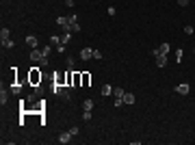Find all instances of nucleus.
<instances>
[{"label": "nucleus", "mask_w": 195, "mask_h": 145, "mask_svg": "<svg viewBox=\"0 0 195 145\" xmlns=\"http://www.w3.org/2000/svg\"><path fill=\"white\" fill-rule=\"evenodd\" d=\"M137 98H134V93H124V104H134Z\"/></svg>", "instance_id": "obj_14"}, {"label": "nucleus", "mask_w": 195, "mask_h": 145, "mask_svg": "<svg viewBox=\"0 0 195 145\" xmlns=\"http://www.w3.org/2000/svg\"><path fill=\"white\" fill-rule=\"evenodd\" d=\"M63 2H65V7H74L76 0H63Z\"/></svg>", "instance_id": "obj_33"}, {"label": "nucleus", "mask_w": 195, "mask_h": 145, "mask_svg": "<svg viewBox=\"0 0 195 145\" xmlns=\"http://www.w3.org/2000/svg\"><path fill=\"white\" fill-rule=\"evenodd\" d=\"M13 45H15V41H13V39H7V41L2 43V48H7V50H11Z\"/></svg>", "instance_id": "obj_24"}, {"label": "nucleus", "mask_w": 195, "mask_h": 145, "mask_svg": "<svg viewBox=\"0 0 195 145\" xmlns=\"http://www.w3.org/2000/svg\"><path fill=\"white\" fill-rule=\"evenodd\" d=\"M83 119H85V121H91V111H85L83 113Z\"/></svg>", "instance_id": "obj_28"}, {"label": "nucleus", "mask_w": 195, "mask_h": 145, "mask_svg": "<svg viewBox=\"0 0 195 145\" xmlns=\"http://www.w3.org/2000/svg\"><path fill=\"white\" fill-rule=\"evenodd\" d=\"M93 59H95V61H102V52H100V50H93Z\"/></svg>", "instance_id": "obj_27"}, {"label": "nucleus", "mask_w": 195, "mask_h": 145, "mask_svg": "<svg viewBox=\"0 0 195 145\" xmlns=\"http://www.w3.org/2000/svg\"><path fill=\"white\" fill-rule=\"evenodd\" d=\"M113 89H115V87H111V85H104V87L100 89V93L104 95V98H109V95H113Z\"/></svg>", "instance_id": "obj_12"}, {"label": "nucleus", "mask_w": 195, "mask_h": 145, "mask_svg": "<svg viewBox=\"0 0 195 145\" xmlns=\"http://www.w3.org/2000/svg\"><path fill=\"white\" fill-rule=\"evenodd\" d=\"M41 78H43V74L39 71V67H31V69H28V82H31L33 87L41 85Z\"/></svg>", "instance_id": "obj_1"}, {"label": "nucleus", "mask_w": 195, "mask_h": 145, "mask_svg": "<svg viewBox=\"0 0 195 145\" xmlns=\"http://www.w3.org/2000/svg\"><path fill=\"white\" fill-rule=\"evenodd\" d=\"M72 139H74V136L69 134V130H67V132H61V134H59V143H63V145H65V143H69Z\"/></svg>", "instance_id": "obj_9"}, {"label": "nucleus", "mask_w": 195, "mask_h": 145, "mask_svg": "<svg viewBox=\"0 0 195 145\" xmlns=\"http://www.w3.org/2000/svg\"><path fill=\"white\" fill-rule=\"evenodd\" d=\"M80 76H83V87H89L91 85V74L89 71H80Z\"/></svg>", "instance_id": "obj_11"}, {"label": "nucleus", "mask_w": 195, "mask_h": 145, "mask_svg": "<svg viewBox=\"0 0 195 145\" xmlns=\"http://www.w3.org/2000/svg\"><path fill=\"white\" fill-rule=\"evenodd\" d=\"M113 106H117V108H119V106H124V98H115Z\"/></svg>", "instance_id": "obj_26"}, {"label": "nucleus", "mask_w": 195, "mask_h": 145, "mask_svg": "<svg viewBox=\"0 0 195 145\" xmlns=\"http://www.w3.org/2000/svg\"><path fill=\"white\" fill-rule=\"evenodd\" d=\"M50 45H61V35H52L50 37Z\"/></svg>", "instance_id": "obj_20"}, {"label": "nucleus", "mask_w": 195, "mask_h": 145, "mask_svg": "<svg viewBox=\"0 0 195 145\" xmlns=\"http://www.w3.org/2000/svg\"><path fill=\"white\" fill-rule=\"evenodd\" d=\"M76 87H83V76H80V71H74V89Z\"/></svg>", "instance_id": "obj_15"}, {"label": "nucleus", "mask_w": 195, "mask_h": 145, "mask_svg": "<svg viewBox=\"0 0 195 145\" xmlns=\"http://www.w3.org/2000/svg\"><path fill=\"white\" fill-rule=\"evenodd\" d=\"M50 52H52V45H50V43L41 48V54H43V56H50Z\"/></svg>", "instance_id": "obj_21"}, {"label": "nucleus", "mask_w": 195, "mask_h": 145, "mask_svg": "<svg viewBox=\"0 0 195 145\" xmlns=\"http://www.w3.org/2000/svg\"><path fill=\"white\" fill-rule=\"evenodd\" d=\"M124 93H126V91L121 89V87H115V89H113V95H115V98H124Z\"/></svg>", "instance_id": "obj_19"}, {"label": "nucleus", "mask_w": 195, "mask_h": 145, "mask_svg": "<svg viewBox=\"0 0 195 145\" xmlns=\"http://www.w3.org/2000/svg\"><path fill=\"white\" fill-rule=\"evenodd\" d=\"M182 61V50H176V63Z\"/></svg>", "instance_id": "obj_30"}, {"label": "nucleus", "mask_w": 195, "mask_h": 145, "mask_svg": "<svg viewBox=\"0 0 195 145\" xmlns=\"http://www.w3.org/2000/svg\"><path fill=\"white\" fill-rule=\"evenodd\" d=\"M83 106H85V111H93V100H85Z\"/></svg>", "instance_id": "obj_23"}, {"label": "nucleus", "mask_w": 195, "mask_h": 145, "mask_svg": "<svg viewBox=\"0 0 195 145\" xmlns=\"http://www.w3.org/2000/svg\"><path fill=\"white\" fill-rule=\"evenodd\" d=\"M24 41H26V45H28V48H37V43H39L37 35H26V39H24Z\"/></svg>", "instance_id": "obj_6"}, {"label": "nucleus", "mask_w": 195, "mask_h": 145, "mask_svg": "<svg viewBox=\"0 0 195 145\" xmlns=\"http://www.w3.org/2000/svg\"><path fill=\"white\" fill-rule=\"evenodd\" d=\"M78 56H80V61H89V59H93V50L91 48H83Z\"/></svg>", "instance_id": "obj_4"}, {"label": "nucleus", "mask_w": 195, "mask_h": 145, "mask_svg": "<svg viewBox=\"0 0 195 145\" xmlns=\"http://www.w3.org/2000/svg\"><path fill=\"white\" fill-rule=\"evenodd\" d=\"M152 54H154L156 65H158V67H165V65H167V54H160L158 50H152Z\"/></svg>", "instance_id": "obj_2"}, {"label": "nucleus", "mask_w": 195, "mask_h": 145, "mask_svg": "<svg viewBox=\"0 0 195 145\" xmlns=\"http://www.w3.org/2000/svg\"><path fill=\"white\" fill-rule=\"evenodd\" d=\"M57 24H59L63 31H69V20H67V15H59L57 17Z\"/></svg>", "instance_id": "obj_3"}, {"label": "nucleus", "mask_w": 195, "mask_h": 145, "mask_svg": "<svg viewBox=\"0 0 195 145\" xmlns=\"http://www.w3.org/2000/svg\"><path fill=\"white\" fill-rule=\"evenodd\" d=\"M7 39H11V31H9V28H2V31H0V41L5 43Z\"/></svg>", "instance_id": "obj_13"}, {"label": "nucleus", "mask_w": 195, "mask_h": 145, "mask_svg": "<svg viewBox=\"0 0 195 145\" xmlns=\"http://www.w3.org/2000/svg\"><path fill=\"white\" fill-rule=\"evenodd\" d=\"M11 93L20 95V82H13V85H11Z\"/></svg>", "instance_id": "obj_25"}, {"label": "nucleus", "mask_w": 195, "mask_h": 145, "mask_svg": "<svg viewBox=\"0 0 195 145\" xmlns=\"http://www.w3.org/2000/svg\"><path fill=\"white\" fill-rule=\"evenodd\" d=\"M193 52H195V48H193Z\"/></svg>", "instance_id": "obj_34"}, {"label": "nucleus", "mask_w": 195, "mask_h": 145, "mask_svg": "<svg viewBox=\"0 0 195 145\" xmlns=\"http://www.w3.org/2000/svg\"><path fill=\"white\" fill-rule=\"evenodd\" d=\"M184 33H186V35H193V26H191V24H186V26H184Z\"/></svg>", "instance_id": "obj_29"}, {"label": "nucleus", "mask_w": 195, "mask_h": 145, "mask_svg": "<svg viewBox=\"0 0 195 145\" xmlns=\"http://www.w3.org/2000/svg\"><path fill=\"white\" fill-rule=\"evenodd\" d=\"M189 2H191V0H178V7H186Z\"/></svg>", "instance_id": "obj_32"}, {"label": "nucleus", "mask_w": 195, "mask_h": 145, "mask_svg": "<svg viewBox=\"0 0 195 145\" xmlns=\"http://www.w3.org/2000/svg\"><path fill=\"white\" fill-rule=\"evenodd\" d=\"M65 82H67V74H63V71L54 74V85H63L65 87Z\"/></svg>", "instance_id": "obj_5"}, {"label": "nucleus", "mask_w": 195, "mask_h": 145, "mask_svg": "<svg viewBox=\"0 0 195 145\" xmlns=\"http://www.w3.org/2000/svg\"><path fill=\"white\" fill-rule=\"evenodd\" d=\"M37 63H39L41 67H48V65H50V61H48V56H43V54H41V59H39Z\"/></svg>", "instance_id": "obj_22"}, {"label": "nucleus", "mask_w": 195, "mask_h": 145, "mask_svg": "<svg viewBox=\"0 0 195 145\" xmlns=\"http://www.w3.org/2000/svg\"><path fill=\"white\" fill-rule=\"evenodd\" d=\"M156 50H158V52H160V54H167V52H169V50H171V45H169V43H167V41H165V43H160V48H156Z\"/></svg>", "instance_id": "obj_16"}, {"label": "nucleus", "mask_w": 195, "mask_h": 145, "mask_svg": "<svg viewBox=\"0 0 195 145\" xmlns=\"http://www.w3.org/2000/svg\"><path fill=\"white\" fill-rule=\"evenodd\" d=\"M189 91H191V87H189L186 82H180V85L176 87V93H178V95H186Z\"/></svg>", "instance_id": "obj_7"}, {"label": "nucleus", "mask_w": 195, "mask_h": 145, "mask_svg": "<svg viewBox=\"0 0 195 145\" xmlns=\"http://www.w3.org/2000/svg\"><path fill=\"white\" fill-rule=\"evenodd\" d=\"M65 74H67V82H65V87H69V89H74V69H67Z\"/></svg>", "instance_id": "obj_8"}, {"label": "nucleus", "mask_w": 195, "mask_h": 145, "mask_svg": "<svg viewBox=\"0 0 195 145\" xmlns=\"http://www.w3.org/2000/svg\"><path fill=\"white\" fill-rule=\"evenodd\" d=\"M39 59H41V52L37 50V48H33V52H31V61H35V63H37Z\"/></svg>", "instance_id": "obj_17"}, {"label": "nucleus", "mask_w": 195, "mask_h": 145, "mask_svg": "<svg viewBox=\"0 0 195 145\" xmlns=\"http://www.w3.org/2000/svg\"><path fill=\"white\" fill-rule=\"evenodd\" d=\"M52 93H54V95H59V98H63L65 87H63V85H52Z\"/></svg>", "instance_id": "obj_10"}, {"label": "nucleus", "mask_w": 195, "mask_h": 145, "mask_svg": "<svg viewBox=\"0 0 195 145\" xmlns=\"http://www.w3.org/2000/svg\"><path fill=\"white\" fill-rule=\"evenodd\" d=\"M9 102V93L2 89V91H0V104H7Z\"/></svg>", "instance_id": "obj_18"}, {"label": "nucleus", "mask_w": 195, "mask_h": 145, "mask_svg": "<svg viewBox=\"0 0 195 145\" xmlns=\"http://www.w3.org/2000/svg\"><path fill=\"white\" fill-rule=\"evenodd\" d=\"M69 134H72V136H76V134H78V128H76V126H72V128H69Z\"/></svg>", "instance_id": "obj_31"}]
</instances>
